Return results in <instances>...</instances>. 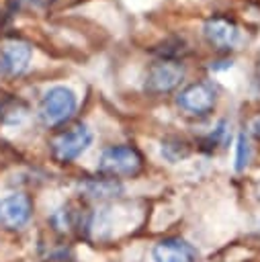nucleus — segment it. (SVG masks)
Masks as SVG:
<instances>
[{
  "instance_id": "20e7f679",
  "label": "nucleus",
  "mask_w": 260,
  "mask_h": 262,
  "mask_svg": "<svg viewBox=\"0 0 260 262\" xmlns=\"http://www.w3.org/2000/svg\"><path fill=\"white\" fill-rule=\"evenodd\" d=\"M176 102L186 115L203 117L213 111L217 102V88L213 86V82H207V80L188 84L184 90H180Z\"/></svg>"
},
{
  "instance_id": "f03ea898",
  "label": "nucleus",
  "mask_w": 260,
  "mask_h": 262,
  "mask_svg": "<svg viewBox=\"0 0 260 262\" xmlns=\"http://www.w3.org/2000/svg\"><path fill=\"white\" fill-rule=\"evenodd\" d=\"M76 104L78 100L74 90L66 86H53L43 94L39 102V119L45 127H59L74 115Z\"/></svg>"
},
{
  "instance_id": "f8f14e48",
  "label": "nucleus",
  "mask_w": 260,
  "mask_h": 262,
  "mask_svg": "<svg viewBox=\"0 0 260 262\" xmlns=\"http://www.w3.org/2000/svg\"><path fill=\"white\" fill-rule=\"evenodd\" d=\"M248 162H250V141L246 133H240L235 143V170H244Z\"/></svg>"
},
{
  "instance_id": "ddd939ff",
  "label": "nucleus",
  "mask_w": 260,
  "mask_h": 262,
  "mask_svg": "<svg viewBox=\"0 0 260 262\" xmlns=\"http://www.w3.org/2000/svg\"><path fill=\"white\" fill-rule=\"evenodd\" d=\"M225 141H227V123L221 121V123L215 127V131L207 137V145H209V147H215V145H221V143H225Z\"/></svg>"
},
{
  "instance_id": "39448f33",
  "label": "nucleus",
  "mask_w": 260,
  "mask_h": 262,
  "mask_svg": "<svg viewBox=\"0 0 260 262\" xmlns=\"http://www.w3.org/2000/svg\"><path fill=\"white\" fill-rule=\"evenodd\" d=\"M184 78V66L174 59H162L154 63L145 76V92L149 94H166L174 90Z\"/></svg>"
},
{
  "instance_id": "2eb2a0df",
  "label": "nucleus",
  "mask_w": 260,
  "mask_h": 262,
  "mask_svg": "<svg viewBox=\"0 0 260 262\" xmlns=\"http://www.w3.org/2000/svg\"><path fill=\"white\" fill-rule=\"evenodd\" d=\"M29 4H33V6H45V4H49V2H53V0H27Z\"/></svg>"
},
{
  "instance_id": "4468645a",
  "label": "nucleus",
  "mask_w": 260,
  "mask_h": 262,
  "mask_svg": "<svg viewBox=\"0 0 260 262\" xmlns=\"http://www.w3.org/2000/svg\"><path fill=\"white\" fill-rule=\"evenodd\" d=\"M252 133L260 139V117H256V119H254V123H252Z\"/></svg>"
},
{
  "instance_id": "9d476101",
  "label": "nucleus",
  "mask_w": 260,
  "mask_h": 262,
  "mask_svg": "<svg viewBox=\"0 0 260 262\" xmlns=\"http://www.w3.org/2000/svg\"><path fill=\"white\" fill-rule=\"evenodd\" d=\"M84 190L90 196L104 199V196H115V192L121 190L119 184H115V178H100V180H90L84 184Z\"/></svg>"
},
{
  "instance_id": "423d86ee",
  "label": "nucleus",
  "mask_w": 260,
  "mask_h": 262,
  "mask_svg": "<svg viewBox=\"0 0 260 262\" xmlns=\"http://www.w3.org/2000/svg\"><path fill=\"white\" fill-rule=\"evenodd\" d=\"M31 61V45L20 39H4L0 43V74L18 76Z\"/></svg>"
},
{
  "instance_id": "1a4fd4ad",
  "label": "nucleus",
  "mask_w": 260,
  "mask_h": 262,
  "mask_svg": "<svg viewBox=\"0 0 260 262\" xmlns=\"http://www.w3.org/2000/svg\"><path fill=\"white\" fill-rule=\"evenodd\" d=\"M154 262H194V250L180 237H168L154 246Z\"/></svg>"
},
{
  "instance_id": "9b49d317",
  "label": "nucleus",
  "mask_w": 260,
  "mask_h": 262,
  "mask_svg": "<svg viewBox=\"0 0 260 262\" xmlns=\"http://www.w3.org/2000/svg\"><path fill=\"white\" fill-rule=\"evenodd\" d=\"M162 156L168 158L170 162H178L188 156V145L182 139H166L162 143Z\"/></svg>"
},
{
  "instance_id": "f257e3e1",
  "label": "nucleus",
  "mask_w": 260,
  "mask_h": 262,
  "mask_svg": "<svg viewBox=\"0 0 260 262\" xmlns=\"http://www.w3.org/2000/svg\"><path fill=\"white\" fill-rule=\"evenodd\" d=\"M143 168V158L133 145H111L100 154L98 172L109 178H131Z\"/></svg>"
},
{
  "instance_id": "6e6552de",
  "label": "nucleus",
  "mask_w": 260,
  "mask_h": 262,
  "mask_svg": "<svg viewBox=\"0 0 260 262\" xmlns=\"http://www.w3.org/2000/svg\"><path fill=\"white\" fill-rule=\"evenodd\" d=\"M205 39L215 49H233L240 41V29L233 20L225 16H213L203 27Z\"/></svg>"
},
{
  "instance_id": "7ed1b4c3",
  "label": "nucleus",
  "mask_w": 260,
  "mask_h": 262,
  "mask_svg": "<svg viewBox=\"0 0 260 262\" xmlns=\"http://www.w3.org/2000/svg\"><path fill=\"white\" fill-rule=\"evenodd\" d=\"M90 143H92V131L84 123H76V125L55 133L49 139V149H51V156L55 162L68 164V162L76 160L78 156H82Z\"/></svg>"
},
{
  "instance_id": "0eeeda50",
  "label": "nucleus",
  "mask_w": 260,
  "mask_h": 262,
  "mask_svg": "<svg viewBox=\"0 0 260 262\" xmlns=\"http://www.w3.org/2000/svg\"><path fill=\"white\" fill-rule=\"evenodd\" d=\"M33 203L27 194H8L0 199V225L4 229H20L29 223Z\"/></svg>"
}]
</instances>
